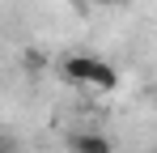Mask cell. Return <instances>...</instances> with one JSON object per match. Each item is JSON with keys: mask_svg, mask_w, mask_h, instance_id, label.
<instances>
[{"mask_svg": "<svg viewBox=\"0 0 157 153\" xmlns=\"http://www.w3.org/2000/svg\"><path fill=\"white\" fill-rule=\"evenodd\" d=\"M59 73L68 81H77V85H102V89L115 85V68L106 60H98V55H64L59 60Z\"/></svg>", "mask_w": 157, "mask_h": 153, "instance_id": "obj_1", "label": "cell"}, {"mask_svg": "<svg viewBox=\"0 0 157 153\" xmlns=\"http://www.w3.org/2000/svg\"><path fill=\"white\" fill-rule=\"evenodd\" d=\"M68 145L72 153H110V140L98 132H77V136H68Z\"/></svg>", "mask_w": 157, "mask_h": 153, "instance_id": "obj_2", "label": "cell"}, {"mask_svg": "<svg viewBox=\"0 0 157 153\" xmlns=\"http://www.w3.org/2000/svg\"><path fill=\"white\" fill-rule=\"evenodd\" d=\"M98 4H115V0H98Z\"/></svg>", "mask_w": 157, "mask_h": 153, "instance_id": "obj_3", "label": "cell"}]
</instances>
